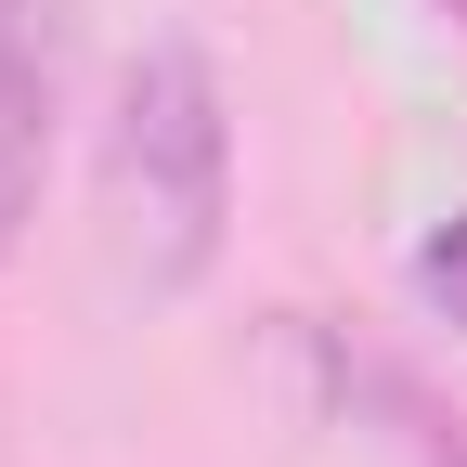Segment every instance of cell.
Segmentation results:
<instances>
[{"mask_svg":"<svg viewBox=\"0 0 467 467\" xmlns=\"http://www.w3.org/2000/svg\"><path fill=\"white\" fill-rule=\"evenodd\" d=\"M104 208H117V247L156 299L221 273V234H234V117H221V66L195 39H143L130 78H117L104 117Z\"/></svg>","mask_w":467,"mask_h":467,"instance_id":"6da1fadb","label":"cell"},{"mask_svg":"<svg viewBox=\"0 0 467 467\" xmlns=\"http://www.w3.org/2000/svg\"><path fill=\"white\" fill-rule=\"evenodd\" d=\"M39 156H52V26L39 0H0V260L39 221Z\"/></svg>","mask_w":467,"mask_h":467,"instance_id":"7a4b0ae2","label":"cell"},{"mask_svg":"<svg viewBox=\"0 0 467 467\" xmlns=\"http://www.w3.org/2000/svg\"><path fill=\"white\" fill-rule=\"evenodd\" d=\"M337 402H377V416H389V441L416 454V467H467V429L441 416V402H429L416 377H389V364H350V350H337Z\"/></svg>","mask_w":467,"mask_h":467,"instance_id":"3957f363","label":"cell"},{"mask_svg":"<svg viewBox=\"0 0 467 467\" xmlns=\"http://www.w3.org/2000/svg\"><path fill=\"white\" fill-rule=\"evenodd\" d=\"M416 299H429L441 325H467V208H454L429 247H416Z\"/></svg>","mask_w":467,"mask_h":467,"instance_id":"277c9868","label":"cell"},{"mask_svg":"<svg viewBox=\"0 0 467 467\" xmlns=\"http://www.w3.org/2000/svg\"><path fill=\"white\" fill-rule=\"evenodd\" d=\"M441 14H454V26H467V0H441Z\"/></svg>","mask_w":467,"mask_h":467,"instance_id":"5b68a950","label":"cell"}]
</instances>
